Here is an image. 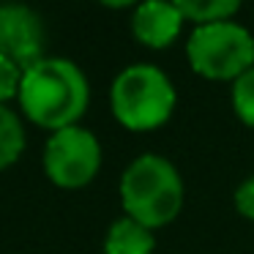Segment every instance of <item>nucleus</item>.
Instances as JSON below:
<instances>
[{
    "mask_svg": "<svg viewBox=\"0 0 254 254\" xmlns=\"http://www.w3.org/2000/svg\"><path fill=\"white\" fill-rule=\"evenodd\" d=\"M19 107L41 128L52 134L77 126L90 101V88L79 66L66 58H44L22 71Z\"/></svg>",
    "mask_w": 254,
    "mask_h": 254,
    "instance_id": "f257e3e1",
    "label": "nucleus"
},
{
    "mask_svg": "<svg viewBox=\"0 0 254 254\" xmlns=\"http://www.w3.org/2000/svg\"><path fill=\"white\" fill-rule=\"evenodd\" d=\"M121 199L128 219L148 230L164 227L183 208V181L178 170L156 153H145L126 167L121 178Z\"/></svg>",
    "mask_w": 254,
    "mask_h": 254,
    "instance_id": "f03ea898",
    "label": "nucleus"
},
{
    "mask_svg": "<svg viewBox=\"0 0 254 254\" xmlns=\"http://www.w3.org/2000/svg\"><path fill=\"white\" fill-rule=\"evenodd\" d=\"M112 115L131 131H150L175 110V88L159 66L134 63L121 71L110 90Z\"/></svg>",
    "mask_w": 254,
    "mask_h": 254,
    "instance_id": "7ed1b4c3",
    "label": "nucleus"
},
{
    "mask_svg": "<svg viewBox=\"0 0 254 254\" xmlns=\"http://www.w3.org/2000/svg\"><path fill=\"white\" fill-rule=\"evenodd\" d=\"M186 55L199 77L238 79L254 66V36L232 19L199 25L189 36Z\"/></svg>",
    "mask_w": 254,
    "mask_h": 254,
    "instance_id": "20e7f679",
    "label": "nucleus"
},
{
    "mask_svg": "<svg viewBox=\"0 0 254 254\" xmlns=\"http://www.w3.org/2000/svg\"><path fill=\"white\" fill-rule=\"evenodd\" d=\"M101 167V145L93 131L68 126L55 131L44 148V172L55 186L79 189L88 186Z\"/></svg>",
    "mask_w": 254,
    "mask_h": 254,
    "instance_id": "39448f33",
    "label": "nucleus"
},
{
    "mask_svg": "<svg viewBox=\"0 0 254 254\" xmlns=\"http://www.w3.org/2000/svg\"><path fill=\"white\" fill-rule=\"evenodd\" d=\"M44 22L28 6H0V55L19 68L44 61Z\"/></svg>",
    "mask_w": 254,
    "mask_h": 254,
    "instance_id": "423d86ee",
    "label": "nucleus"
},
{
    "mask_svg": "<svg viewBox=\"0 0 254 254\" xmlns=\"http://www.w3.org/2000/svg\"><path fill=\"white\" fill-rule=\"evenodd\" d=\"M183 14L178 8V3H142L137 6L131 19V30L134 39L139 44L150 47V50H164L178 39L183 28Z\"/></svg>",
    "mask_w": 254,
    "mask_h": 254,
    "instance_id": "0eeeda50",
    "label": "nucleus"
},
{
    "mask_svg": "<svg viewBox=\"0 0 254 254\" xmlns=\"http://www.w3.org/2000/svg\"><path fill=\"white\" fill-rule=\"evenodd\" d=\"M153 246H156L153 230L123 216L107 232L104 254H153Z\"/></svg>",
    "mask_w": 254,
    "mask_h": 254,
    "instance_id": "6e6552de",
    "label": "nucleus"
},
{
    "mask_svg": "<svg viewBox=\"0 0 254 254\" xmlns=\"http://www.w3.org/2000/svg\"><path fill=\"white\" fill-rule=\"evenodd\" d=\"M25 150V128L14 110L0 104V172L11 167Z\"/></svg>",
    "mask_w": 254,
    "mask_h": 254,
    "instance_id": "1a4fd4ad",
    "label": "nucleus"
},
{
    "mask_svg": "<svg viewBox=\"0 0 254 254\" xmlns=\"http://www.w3.org/2000/svg\"><path fill=\"white\" fill-rule=\"evenodd\" d=\"M183 19H191L199 25H213V22H227L235 17L238 6L235 0H189V3H178Z\"/></svg>",
    "mask_w": 254,
    "mask_h": 254,
    "instance_id": "9d476101",
    "label": "nucleus"
},
{
    "mask_svg": "<svg viewBox=\"0 0 254 254\" xmlns=\"http://www.w3.org/2000/svg\"><path fill=\"white\" fill-rule=\"evenodd\" d=\"M232 107L246 126H254V66L243 71L232 85Z\"/></svg>",
    "mask_w": 254,
    "mask_h": 254,
    "instance_id": "9b49d317",
    "label": "nucleus"
},
{
    "mask_svg": "<svg viewBox=\"0 0 254 254\" xmlns=\"http://www.w3.org/2000/svg\"><path fill=\"white\" fill-rule=\"evenodd\" d=\"M19 85H22V68L6 55H0V104L19 96Z\"/></svg>",
    "mask_w": 254,
    "mask_h": 254,
    "instance_id": "f8f14e48",
    "label": "nucleus"
},
{
    "mask_svg": "<svg viewBox=\"0 0 254 254\" xmlns=\"http://www.w3.org/2000/svg\"><path fill=\"white\" fill-rule=\"evenodd\" d=\"M235 208L241 216L254 219V175L246 178V181L235 189Z\"/></svg>",
    "mask_w": 254,
    "mask_h": 254,
    "instance_id": "ddd939ff",
    "label": "nucleus"
}]
</instances>
